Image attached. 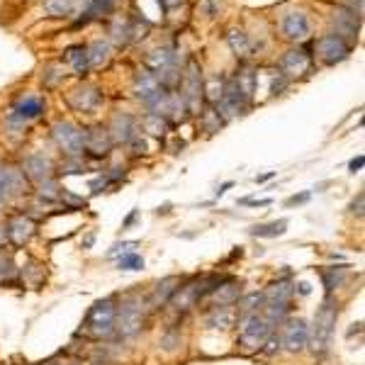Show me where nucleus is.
<instances>
[{"mask_svg": "<svg viewBox=\"0 0 365 365\" xmlns=\"http://www.w3.org/2000/svg\"><path fill=\"white\" fill-rule=\"evenodd\" d=\"M146 322V307L141 302V297L137 293H129L127 297L119 302L117 314H115V331H117L122 339L139 334L144 329Z\"/></svg>", "mask_w": 365, "mask_h": 365, "instance_id": "1", "label": "nucleus"}, {"mask_svg": "<svg viewBox=\"0 0 365 365\" xmlns=\"http://www.w3.org/2000/svg\"><path fill=\"white\" fill-rule=\"evenodd\" d=\"M336 319H339V304L329 297L317 309V314H314V326H312V331H309V339H307V344H312L314 353H319V355L326 353V348H329V344H331V336H334Z\"/></svg>", "mask_w": 365, "mask_h": 365, "instance_id": "2", "label": "nucleus"}, {"mask_svg": "<svg viewBox=\"0 0 365 365\" xmlns=\"http://www.w3.org/2000/svg\"><path fill=\"white\" fill-rule=\"evenodd\" d=\"M241 322V331H239V348L244 353H256L263 348L268 339L273 336V322L263 312L251 314V317L239 319Z\"/></svg>", "mask_w": 365, "mask_h": 365, "instance_id": "3", "label": "nucleus"}, {"mask_svg": "<svg viewBox=\"0 0 365 365\" xmlns=\"http://www.w3.org/2000/svg\"><path fill=\"white\" fill-rule=\"evenodd\" d=\"M115 314H117V307H115L112 297L98 299L88 312L83 331L90 339H110L115 334Z\"/></svg>", "mask_w": 365, "mask_h": 365, "instance_id": "4", "label": "nucleus"}, {"mask_svg": "<svg viewBox=\"0 0 365 365\" xmlns=\"http://www.w3.org/2000/svg\"><path fill=\"white\" fill-rule=\"evenodd\" d=\"M54 139L57 144L66 151L71 159H78V156L86 154V134L71 122H59L54 127Z\"/></svg>", "mask_w": 365, "mask_h": 365, "instance_id": "5", "label": "nucleus"}, {"mask_svg": "<svg viewBox=\"0 0 365 365\" xmlns=\"http://www.w3.org/2000/svg\"><path fill=\"white\" fill-rule=\"evenodd\" d=\"M205 98V86H202V71L197 66L195 59L188 61V73H186V90H183V100H186L188 110L197 112L200 110V100Z\"/></svg>", "mask_w": 365, "mask_h": 365, "instance_id": "6", "label": "nucleus"}, {"mask_svg": "<svg viewBox=\"0 0 365 365\" xmlns=\"http://www.w3.org/2000/svg\"><path fill=\"white\" fill-rule=\"evenodd\" d=\"M317 49H319V57H322V61L329 63V66H334V63L348 59V54H351V44L346 39H341L339 34L322 37V39L317 41Z\"/></svg>", "mask_w": 365, "mask_h": 365, "instance_id": "7", "label": "nucleus"}, {"mask_svg": "<svg viewBox=\"0 0 365 365\" xmlns=\"http://www.w3.org/2000/svg\"><path fill=\"white\" fill-rule=\"evenodd\" d=\"M307 339H309V326L304 319H290V322H285L283 341H280L285 348L297 353V351H302L307 346Z\"/></svg>", "mask_w": 365, "mask_h": 365, "instance_id": "8", "label": "nucleus"}, {"mask_svg": "<svg viewBox=\"0 0 365 365\" xmlns=\"http://www.w3.org/2000/svg\"><path fill=\"white\" fill-rule=\"evenodd\" d=\"M86 134V151L90 156H108L110 149H112V134H110L108 127L98 124V127L88 129Z\"/></svg>", "mask_w": 365, "mask_h": 365, "instance_id": "9", "label": "nucleus"}, {"mask_svg": "<svg viewBox=\"0 0 365 365\" xmlns=\"http://www.w3.org/2000/svg\"><path fill=\"white\" fill-rule=\"evenodd\" d=\"M25 188V175L15 168L0 166V200H10L12 195L22 193Z\"/></svg>", "mask_w": 365, "mask_h": 365, "instance_id": "10", "label": "nucleus"}, {"mask_svg": "<svg viewBox=\"0 0 365 365\" xmlns=\"http://www.w3.org/2000/svg\"><path fill=\"white\" fill-rule=\"evenodd\" d=\"M68 100H71L73 108L81 110V112H93L100 105V100H103V93L93 86H83V88H76Z\"/></svg>", "mask_w": 365, "mask_h": 365, "instance_id": "11", "label": "nucleus"}, {"mask_svg": "<svg viewBox=\"0 0 365 365\" xmlns=\"http://www.w3.org/2000/svg\"><path fill=\"white\" fill-rule=\"evenodd\" d=\"M309 66H312V59L304 52H288L280 59V73H283L285 78L302 76V73L309 71Z\"/></svg>", "mask_w": 365, "mask_h": 365, "instance_id": "12", "label": "nucleus"}, {"mask_svg": "<svg viewBox=\"0 0 365 365\" xmlns=\"http://www.w3.org/2000/svg\"><path fill=\"white\" fill-rule=\"evenodd\" d=\"M44 110H47L44 100L37 98V95H27V98H22L20 103L15 105V110H12V119H17V122H30V119L41 117Z\"/></svg>", "mask_w": 365, "mask_h": 365, "instance_id": "13", "label": "nucleus"}, {"mask_svg": "<svg viewBox=\"0 0 365 365\" xmlns=\"http://www.w3.org/2000/svg\"><path fill=\"white\" fill-rule=\"evenodd\" d=\"M32 234H34V224H32L30 217L17 215V217H12V219L8 221V237H10V241L15 244V246L27 244L32 239Z\"/></svg>", "mask_w": 365, "mask_h": 365, "instance_id": "14", "label": "nucleus"}, {"mask_svg": "<svg viewBox=\"0 0 365 365\" xmlns=\"http://www.w3.org/2000/svg\"><path fill=\"white\" fill-rule=\"evenodd\" d=\"M110 134H112V141L119 139V141H124V144H129L134 137H139L137 119H134L132 115H117L115 122H112V129H110Z\"/></svg>", "mask_w": 365, "mask_h": 365, "instance_id": "15", "label": "nucleus"}, {"mask_svg": "<svg viewBox=\"0 0 365 365\" xmlns=\"http://www.w3.org/2000/svg\"><path fill=\"white\" fill-rule=\"evenodd\" d=\"M180 285H183V280L175 278V275H170V278H164L161 283H156L154 293H151L149 304H151V307H164V304H168L170 297H173L175 290H178Z\"/></svg>", "mask_w": 365, "mask_h": 365, "instance_id": "16", "label": "nucleus"}, {"mask_svg": "<svg viewBox=\"0 0 365 365\" xmlns=\"http://www.w3.org/2000/svg\"><path fill=\"white\" fill-rule=\"evenodd\" d=\"M283 32L288 39H304L309 34V20L304 12H290L283 20Z\"/></svg>", "mask_w": 365, "mask_h": 365, "instance_id": "17", "label": "nucleus"}, {"mask_svg": "<svg viewBox=\"0 0 365 365\" xmlns=\"http://www.w3.org/2000/svg\"><path fill=\"white\" fill-rule=\"evenodd\" d=\"M25 178L39 180V183L54 178V175H52V164H49L44 156H30V159L25 161Z\"/></svg>", "mask_w": 365, "mask_h": 365, "instance_id": "18", "label": "nucleus"}, {"mask_svg": "<svg viewBox=\"0 0 365 365\" xmlns=\"http://www.w3.org/2000/svg\"><path fill=\"white\" fill-rule=\"evenodd\" d=\"M239 299H241V285H237L232 278L215 290V307H234Z\"/></svg>", "mask_w": 365, "mask_h": 365, "instance_id": "19", "label": "nucleus"}, {"mask_svg": "<svg viewBox=\"0 0 365 365\" xmlns=\"http://www.w3.org/2000/svg\"><path fill=\"white\" fill-rule=\"evenodd\" d=\"M293 295H295L293 285L285 283V280H278V283H273L270 288L263 293V297H266V304H290Z\"/></svg>", "mask_w": 365, "mask_h": 365, "instance_id": "20", "label": "nucleus"}, {"mask_svg": "<svg viewBox=\"0 0 365 365\" xmlns=\"http://www.w3.org/2000/svg\"><path fill=\"white\" fill-rule=\"evenodd\" d=\"M237 319V312L232 307H212V312L207 314V324L212 329H229Z\"/></svg>", "mask_w": 365, "mask_h": 365, "instance_id": "21", "label": "nucleus"}, {"mask_svg": "<svg viewBox=\"0 0 365 365\" xmlns=\"http://www.w3.org/2000/svg\"><path fill=\"white\" fill-rule=\"evenodd\" d=\"M334 25H336V34L344 39V37H351L358 32V17L353 15V12H334Z\"/></svg>", "mask_w": 365, "mask_h": 365, "instance_id": "22", "label": "nucleus"}, {"mask_svg": "<svg viewBox=\"0 0 365 365\" xmlns=\"http://www.w3.org/2000/svg\"><path fill=\"white\" fill-rule=\"evenodd\" d=\"M285 229H288V219L268 221V224L253 226V229H251V237H256V239H275V237H283Z\"/></svg>", "mask_w": 365, "mask_h": 365, "instance_id": "23", "label": "nucleus"}, {"mask_svg": "<svg viewBox=\"0 0 365 365\" xmlns=\"http://www.w3.org/2000/svg\"><path fill=\"white\" fill-rule=\"evenodd\" d=\"M68 63L73 66V71L78 73V76H83V73H88V68H90V59H88V47H71L66 54Z\"/></svg>", "mask_w": 365, "mask_h": 365, "instance_id": "24", "label": "nucleus"}, {"mask_svg": "<svg viewBox=\"0 0 365 365\" xmlns=\"http://www.w3.org/2000/svg\"><path fill=\"white\" fill-rule=\"evenodd\" d=\"M237 304H239V319H244V317H251V314L261 312L263 304H266V297H263V293H251L244 299H239Z\"/></svg>", "mask_w": 365, "mask_h": 365, "instance_id": "25", "label": "nucleus"}, {"mask_svg": "<svg viewBox=\"0 0 365 365\" xmlns=\"http://www.w3.org/2000/svg\"><path fill=\"white\" fill-rule=\"evenodd\" d=\"M112 6L115 0H90V6H88L86 10V17H83V25L90 20H98V17H105L112 12Z\"/></svg>", "mask_w": 365, "mask_h": 365, "instance_id": "26", "label": "nucleus"}, {"mask_svg": "<svg viewBox=\"0 0 365 365\" xmlns=\"http://www.w3.org/2000/svg\"><path fill=\"white\" fill-rule=\"evenodd\" d=\"M144 129L149 134H154V137H164L166 132L170 129V122L166 117H161V115H146L144 117Z\"/></svg>", "mask_w": 365, "mask_h": 365, "instance_id": "27", "label": "nucleus"}, {"mask_svg": "<svg viewBox=\"0 0 365 365\" xmlns=\"http://www.w3.org/2000/svg\"><path fill=\"white\" fill-rule=\"evenodd\" d=\"M76 3L78 0H44V10H47L49 15L63 17V15H71Z\"/></svg>", "mask_w": 365, "mask_h": 365, "instance_id": "28", "label": "nucleus"}, {"mask_svg": "<svg viewBox=\"0 0 365 365\" xmlns=\"http://www.w3.org/2000/svg\"><path fill=\"white\" fill-rule=\"evenodd\" d=\"M200 122L202 127H205V132H219V127L224 124V119H221V115L217 112V108H210L205 110V112H200Z\"/></svg>", "mask_w": 365, "mask_h": 365, "instance_id": "29", "label": "nucleus"}, {"mask_svg": "<svg viewBox=\"0 0 365 365\" xmlns=\"http://www.w3.org/2000/svg\"><path fill=\"white\" fill-rule=\"evenodd\" d=\"M344 273L346 268H329V270H322V278H324V285L329 293H334V288H339L341 283H344Z\"/></svg>", "mask_w": 365, "mask_h": 365, "instance_id": "30", "label": "nucleus"}, {"mask_svg": "<svg viewBox=\"0 0 365 365\" xmlns=\"http://www.w3.org/2000/svg\"><path fill=\"white\" fill-rule=\"evenodd\" d=\"M229 44H232L237 57H246L248 49H251L248 47V37L244 34V32H232V34H229Z\"/></svg>", "mask_w": 365, "mask_h": 365, "instance_id": "31", "label": "nucleus"}, {"mask_svg": "<svg viewBox=\"0 0 365 365\" xmlns=\"http://www.w3.org/2000/svg\"><path fill=\"white\" fill-rule=\"evenodd\" d=\"M117 266L122 268V270H141V268H144V258H141L139 253H122Z\"/></svg>", "mask_w": 365, "mask_h": 365, "instance_id": "32", "label": "nucleus"}, {"mask_svg": "<svg viewBox=\"0 0 365 365\" xmlns=\"http://www.w3.org/2000/svg\"><path fill=\"white\" fill-rule=\"evenodd\" d=\"M88 59H90V66H98V63L108 61V44L95 41L93 47L88 49Z\"/></svg>", "mask_w": 365, "mask_h": 365, "instance_id": "33", "label": "nucleus"}, {"mask_svg": "<svg viewBox=\"0 0 365 365\" xmlns=\"http://www.w3.org/2000/svg\"><path fill=\"white\" fill-rule=\"evenodd\" d=\"M263 346H270V348H261V353H263V355H273V353H275V351H280V339L270 336V339H268Z\"/></svg>", "mask_w": 365, "mask_h": 365, "instance_id": "34", "label": "nucleus"}, {"mask_svg": "<svg viewBox=\"0 0 365 365\" xmlns=\"http://www.w3.org/2000/svg\"><path fill=\"white\" fill-rule=\"evenodd\" d=\"M309 197H312V195H309V193H302V195H293V197H290L288 202H285V205H288V207H295V205H304V202H309Z\"/></svg>", "mask_w": 365, "mask_h": 365, "instance_id": "35", "label": "nucleus"}, {"mask_svg": "<svg viewBox=\"0 0 365 365\" xmlns=\"http://www.w3.org/2000/svg\"><path fill=\"white\" fill-rule=\"evenodd\" d=\"M351 210L355 212V215H363V193H358V202H353V205H351Z\"/></svg>", "mask_w": 365, "mask_h": 365, "instance_id": "36", "label": "nucleus"}, {"mask_svg": "<svg viewBox=\"0 0 365 365\" xmlns=\"http://www.w3.org/2000/svg\"><path fill=\"white\" fill-rule=\"evenodd\" d=\"M363 164H365V159H363V156H358V159H353V161H351V164H348V168L355 173V170H360V168H363Z\"/></svg>", "mask_w": 365, "mask_h": 365, "instance_id": "37", "label": "nucleus"}, {"mask_svg": "<svg viewBox=\"0 0 365 365\" xmlns=\"http://www.w3.org/2000/svg\"><path fill=\"white\" fill-rule=\"evenodd\" d=\"M241 205H253V207H266V205H270V200H241Z\"/></svg>", "mask_w": 365, "mask_h": 365, "instance_id": "38", "label": "nucleus"}, {"mask_svg": "<svg viewBox=\"0 0 365 365\" xmlns=\"http://www.w3.org/2000/svg\"><path fill=\"white\" fill-rule=\"evenodd\" d=\"M134 219H137V210L132 212V215L127 217V219H124V224H122V229H127V226H132L134 224Z\"/></svg>", "mask_w": 365, "mask_h": 365, "instance_id": "39", "label": "nucleus"}, {"mask_svg": "<svg viewBox=\"0 0 365 365\" xmlns=\"http://www.w3.org/2000/svg\"><path fill=\"white\" fill-rule=\"evenodd\" d=\"M275 173H266V175H256V183H266V180H270Z\"/></svg>", "mask_w": 365, "mask_h": 365, "instance_id": "40", "label": "nucleus"}, {"mask_svg": "<svg viewBox=\"0 0 365 365\" xmlns=\"http://www.w3.org/2000/svg\"><path fill=\"white\" fill-rule=\"evenodd\" d=\"M232 186H234V183H224V186H221L219 190H217V197H219V195H224V193L229 190V188H232Z\"/></svg>", "mask_w": 365, "mask_h": 365, "instance_id": "41", "label": "nucleus"}, {"mask_svg": "<svg viewBox=\"0 0 365 365\" xmlns=\"http://www.w3.org/2000/svg\"><path fill=\"white\" fill-rule=\"evenodd\" d=\"M180 0H161V6L164 8H173V6H178Z\"/></svg>", "mask_w": 365, "mask_h": 365, "instance_id": "42", "label": "nucleus"}, {"mask_svg": "<svg viewBox=\"0 0 365 365\" xmlns=\"http://www.w3.org/2000/svg\"><path fill=\"white\" fill-rule=\"evenodd\" d=\"M297 288H299V295H309V285L307 283H299Z\"/></svg>", "mask_w": 365, "mask_h": 365, "instance_id": "43", "label": "nucleus"}, {"mask_svg": "<svg viewBox=\"0 0 365 365\" xmlns=\"http://www.w3.org/2000/svg\"><path fill=\"white\" fill-rule=\"evenodd\" d=\"M47 365H78V363H68V360H63V363H57V360H49Z\"/></svg>", "mask_w": 365, "mask_h": 365, "instance_id": "44", "label": "nucleus"}]
</instances>
